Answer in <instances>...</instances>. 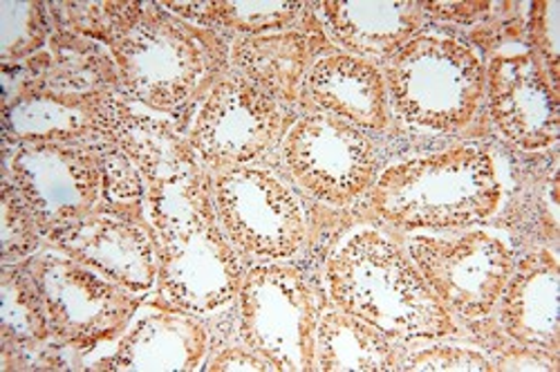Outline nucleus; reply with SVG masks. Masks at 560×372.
<instances>
[{"label":"nucleus","instance_id":"obj_1","mask_svg":"<svg viewBox=\"0 0 560 372\" xmlns=\"http://www.w3.org/2000/svg\"><path fill=\"white\" fill-rule=\"evenodd\" d=\"M229 45L220 32L186 21L160 3L132 0L106 48L128 100L168 119H186L215 81L231 72Z\"/></svg>","mask_w":560,"mask_h":372},{"label":"nucleus","instance_id":"obj_2","mask_svg":"<svg viewBox=\"0 0 560 372\" xmlns=\"http://www.w3.org/2000/svg\"><path fill=\"white\" fill-rule=\"evenodd\" d=\"M213 173L147 194V222L158 252V292L168 307L213 314L238 299L243 256L224 236L213 207Z\"/></svg>","mask_w":560,"mask_h":372},{"label":"nucleus","instance_id":"obj_3","mask_svg":"<svg viewBox=\"0 0 560 372\" xmlns=\"http://www.w3.org/2000/svg\"><path fill=\"white\" fill-rule=\"evenodd\" d=\"M502 196L493 153L457 144L386 166L372 184L368 207L404 234H455L487 224Z\"/></svg>","mask_w":560,"mask_h":372},{"label":"nucleus","instance_id":"obj_4","mask_svg":"<svg viewBox=\"0 0 560 372\" xmlns=\"http://www.w3.org/2000/svg\"><path fill=\"white\" fill-rule=\"evenodd\" d=\"M335 307L375 325L395 341H440L457 335L455 316L440 303L406 247L384 231L357 229L325 263Z\"/></svg>","mask_w":560,"mask_h":372},{"label":"nucleus","instance_id":"obj_5","mask_svg":"<svg viewBox=\"0 0 560 372\" xmlns=\"http://www.w3.org/2000/svg\"><path fill=\"white\" fill-rule=\"evenodd\" d=\"M382 72L393 117L417 132L455 135L485 104V61L453 36L417 34Z\"/></svg>","mask_w":560,"mask_h":372},{"label":"nucleus","instance_id":"obj_6","mask_svg":"<svg viewBox=\"0 0 560 372\" xmlns=\"http://www.w3.org/2000/svg\"><path fill=\"white\" fill-rule=\"evenodd\" d=\"M241 337L276 372L314 368L320 307L307 276L292 263H258L245 269L238 292Z\"/></svg>","mask_w":560,"mask_h":372},{"label":"nucleus","instance_id":"obj_7","mask_svg":"<svg viewBox=\"0 0 560 372\" xmlns=\"http://www.w3.org/2000/svg\"><path fill=\"white\" fill-rule=\"evenodd\" d=\"M213 207L229 243L243 258L280 263L307 241L305 211L273 171L236 166L213 173Z\"/></svg>","mask_w":560,"mask_h":372},{"label":"nucleus","instance_id":"obj_8","mask_svg":"<svg viewBox=\"0 0 560 372\" xmlns=\"http://www.w3.org/2000/svg\"><path fill=\"white\" fill-rule=\"evenodd\" d=\"M280 158L305 194L337 209L368 196L382 173L377 147L365 130L318 111L290 126Z\"/></svg>","mask_w":560,"mask_h":372},{"label":"nucleus","instance_id":"obj_9","mask_svg":"<svg viewBox=\"0 0 560 372\" xmlns=\"http://www.w3.org/2000/svg\"><path fill=\"white\" fill-rule=\"evenodd\" d=\"M48 310L55 341L79 352L119 341L142 305V297L115 286L66 254L25 260Z\"/></svg>","mask_w":560,"mask_h":372},{"label":"nucleus","instance_id":"obj_10","mask_svg":"<svg viewBox=\"0 0 560 372\" xmlns=\"http://www.w3.org/2000/svg\"><path fill=\"white\" fill-rule=\"evenodd\" d=\"M406 252L440 303L464 321L493 314L516 265L509 243L478 226L455 236L412 234Z\"/></svg>","mask_w":560,"mask_h":372},{"label":"nucleus","instance_id":"obj_11","mask_svg":"<svg viewBox=\"0 0 560 372\" xmlns=\"http://www.w3.org/2000/svg\"><path fill=\"white\" fill-rule=\"evenodd\" d=\"M285 106L229 72L207 92L186 139L211 173L249 166L280 147L292 126Z\"/></svg>","mask_w":560,"mask_h":372},{"label":"nucleus","instance_id":"obj_12","mask_svg":"<svg viewBox=\"0 0 560 372\" xmlns=\"http://www.w3.org/2000/svg\"><path fill=\"white\" fill-rule=\"evenodd\" d=\"M5 177L16 186L45 239L102 207L100 142H14Z\"/></svg>","mask_w":560,"mask_h":372},{"label":"nucleus","instance_id":"obj_13","mask_svg":"<svg viewBox=\"0 0 560 372\" xmlns=\"http://www.w3.org/2000/svg\"><path fill=\"white\" fill-rule=\"evenodd\" d=\"M489 119L525 153L553 149L560 139V97L532 50L498 53L485 66Z\"/></svg>","mask_w":560,"mask_h":372},{"label":"nucleus","instance_id":"obj_14","mask_svg":"<svg viewBox=\"0 0 560 372\" xmlns=\"http://www.w3.org/2000/svg\"><path fill=\"white\" fill-rule=\"evenodd\" d=\"M48 241L57 252L102 274L135 297H144L158 286V252L149 222L97 211L55 231Z\"/></svg>","mask_w":560,"mask_h":372},{"label":"nucleus","instance_id":"obj_15","mask_svg":"<svg viewBox=\"0 0 560 372\" xmlns=\"http://www.w3.org/2000/svg\"><path fill=\"white\" fill-rule=\"evenodd\" d=\"M124 92L102 90L68 95L50 90H21L8 102V142L79 144L104 142Z\"/></svg>","mask_w":560,"mask_h":372},{"label":"nucleus","instance_id":"obj_16","mask_svg":"<svg viewBox=\"0 0 560 372\" xmlns=\"http://www.w3.org/2000/svg\"><path fill=\"white\" fill-rule=\"evenodd\" d=\"M560 265L540 247L516 258L498 299L495 316L506 339L532 352L558 357L560 350Z\"/></svg>","mask_w":560,"mask_h":372},{"label":"nucleus","instance_id":"obj_17","mask_svg":"<svg viewBox=\"0 0 560 372\" xmlns=\"http://www.w3.org/2000/svg\"><path fill=\"white\" fill-rule=\"evenodd\" d=\"M104 142L115 144L135 164L147 194L175 189L211 173L171 119L132 108L126 95L117 102Z\"/></svg>","mask_w":560,"mask_h":372},{"label":"nucleus","instance_id":"obj_18","mask_svg":"<svg viewBox=\"0 0 560 372\" xmlns=\"http://www.w3.org/2000/svg\"><path fill=\"white\" fill-rule=\"evenodd\" d=\"M303 97L318 113L339 117L365 132L388 130L393 119L382 68L348 53L320 55L305 77Z\"/></svg>","mask_w":560,"mask_h":372},{"label":"nucleus","instance_id":"obj_19","mask_svg":"<svg viewBox=\"0 0 560 372\" xmlns=\"http://www.w3.org/2000/svg\"><path fill=\"white\" fill-rule=\"evenodd\" d=\"M207 352L209 333L200 316L164 307L135 316L102 368L121 372H191L205 365Z\"/></svg>","mask_w":560,"mask_h":372},{"label":"nucleus","instance_id":"obj_20","mask_svg":"<svg viewBox=\"0 0 560 372\" xmlns=\"http://www.w3.org/2000/svg\"><path fill=\"white\" fill-rule=\"evenodd\" d=\"M316 30H283L258 36H236L229 45L231 72L245 77L280 106L303 97L305 77L325 48Z\"/></svg>","mask_w":560,"mask_h":372},{"label":"nucleus","instance_id":"obj_21","mask_svg":"<svg viewBox=\"0 0 560 372\" xmlns=\"http://www.w3.org/2000/svg\"><path fill=\"white\" fill-rule=\"evenodd\" d=\"M318 12L343 53L384 61L422 34L427 19L412 0H323Z\"/></svg>","mask_w":560,"mask_h":372},{"label":"nucleus","instance_id":"obj_22","mask_svg":"<svg viewBox=\"0 0 560 372\" xmlns=\"http://www.w3.org/2000/svg\"><path fill=\"white\" fill-rule=\"evenodd\" d=\"M25 72L16 92L50 90L68 95L102 90L121 92L119 72L106 45L68 30L55 27L48 48L25 63Z\"/></svg>","mask_w":560,"mask_h":372},{"label":"nucleus","instance_id":"obj_23","mask_svg":"<svg viewBox=\"0 0 560 372\" xmlns=\"http://www.w3.org/2000/svg\"><path fill=\"white\" fill-rule=\"evenodd\" d=\"M52 337L48 310H45L38 283L23 263L0 269V346L3 370L36 368L32 352L40 350Z\"/></svg>","mask_w":560,"mask_h":372},{"label":"nucleus","instance_id":"obj_24","mask_svg":"<svg viewBox=\"0 0 560 372\" xmlns=\"http://www.w3.org/2000/svg\"><path fill=\"white\" fill-rule=\"evenodd\" d=\"M395 339L375 325L339 307L320 314L316 328L314 368L323 372H386L399 370Z\"/></svg>","mask_w":560,"mask_h":372},{"label":"nucleus","instance_id":"obj_25","mask_svg":"<svg viewBox=\"0 0 560 372\" xmlns=\"http://www.w3.org/2000/svg\"><path fill=\"white\" fill-rule=\"evenodd\" d=\"M160 5L196 25L238 36L292 30L310 8L301 0H166Z\"/></svg>","mask_w":560,"mask_h":372},{"label":"nucleus","instance_id":"obj_26","mask_svg":"<svg viewBox=\"0 0 560 372\" xmlns=\"http://www.w3.org/2000/svg\"><path fill=\"white\" fill-rule=\"evenodd\" d=\"M52 36L50 10L38 0H3L0 3V61H30L48 48Z\"/></svg>","mask_w":560,"mask_h":372},{"label":"nucleus","instance_id":"obj_27","mask_svg":"<svg viewBox=\"0 0 560 372\" xmlns=\"http://www.w3.org/2000/svg\"><path fill=\"white\" fill-rule=\"evenodd\" d=\"M102 155V207L126 220L147 222V184L135 164L110 142H100Z\"/></svg>","mask_w":560,"mask_h":372},{"label":"nucleus","instance_id":"obj_28","mask_svg":"<svg viewBox=\"0 0 560 372\" xmlns=\"http://www.w3.org/2000/svg\"><path fill=\"white\" fill-rule=\"evenodd\" d=\"M40 229L16 191V186L5 177L3 200H0V258L3 265L30 260L40 245Z\"/></svg>","mask_w":560,"mask_h":372},{"label":"nucleus","instance_id":"obj_29","mask_svg":"<svg viewBox=\"0 0 560 372\" xmlns=\"http://www.w3.org/2000/svg\"><path fill=\"white\" fill-rule=\"evenodd\" d=\"M132 0H102V3H50V16L57 30H68L92 38L97 43H108L110 36L121 25Z\"/></svg>","mask_w":560,"mask_h":372},{"label":"nucleus","instance_id":"obj_30","mask_svg":"<svg viewBox=\"0 0 560 372\" xmlns=\"http://www.w3.org/2000/svg\"><path fill=\"white\" fill-rule=\"evenodd\" d=\"M558 12L560 5L556 0H538V3H532L529 10V43H532V53L538 57L542 63L551 85L558 90L560 85V72H558V61H560V43H558Z\"/></svg>","mask_w":560,"mask_h":372},{"label":"nucleus","instance_id":"obj_31","mask_svg":"<svg viewBox=\"0 0 560 372\" xmlns=\"http://www.w3.org/2000/svg\"><path fill=\"white\" fill-rule=\"evenodd\" d=\"M399 370L417 372H493L495 365L478 350L462 346H431L412 352Z\"/></svg>","mask_w":560,"mask_h":372},{"label":"nucleus","instance_id":"obj_32","mask_svg":"<svg viewBox=\"0 0 560 372\" xmlns=\"http://www.w3.org/2000/svg\"><path fill=\"white\" fill-rule=\"evenodd\" d=\"M205 370L211 372H236V370H247V372H276L273 365L262 359L258 352H254L252 348L243 346H231L224 348L222 352H218L213 359L207 361Z\"/></svg>","mask_w":560,"mask_h":372},{"label":"nucleus","instance_id":"obj_33","mask_svg":"<svg viewBox=\"0 0 560 372\" xmlns=\"http://www.w3.org/2000/svg\"><path fill=\"white\" fill-rule=\"evenodd\" d=\"M493 3H487V0H474V3H422L424 14H431L433 19L440 21H451V23H476L485 19L487 14L493 12Z\"/></svg>","mask_w":560,"mask_h":372}]
</instances>
